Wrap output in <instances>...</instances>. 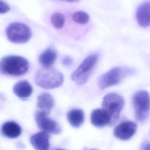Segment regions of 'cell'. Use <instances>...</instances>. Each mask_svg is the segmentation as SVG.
I'll return each mask as SVG.
<instances>
[{
	"mask_svg": "<svg viewBox=\"0 0 150 150\" xmlns=\"http://www.w3.org/2000/svg\"><path fill=\"white\" fill-rule=\"evenodd\" d=\"M37 107L40 110L50 112V110L54 106V100L53 96L48 93H43L38 97Z\"/></svg>",
	"mask_w": 150,
	"mask_h": 150,
	"instance_id": "cell-16",
	"label": "cell"
},
{
	"mask_svg": "<svg viewBox=\"0 0 150 150\" xmlns=\"http://www.w3.org/2000/svg\"><path fill=\"white\" fill-rule=\"evenodd\" d=\"M92 124L96 127H104L111 124V118L109 114L103 108L94 110L90 115Z\"/></svg>",
	"mask_w": 150,
	"mask_h": 150,
	"instance_id": "cell-11",
	"label": "cell"
},
{
	"mask_svg": "<svg viewBox=\"0 0 150 150\" xmlns=\"http://www.w3.org/2000/svg\"><path fill=\"white\" fill-rule=\"evenodd\" d=\"M56 150H64V149H56Z\"/></svg>",
	"mask_w": 150,
	"mask_h": 150,
	"instance_id": "cell-24",
	"label": "cell"
},
{
	"mask_svg": "<svg viewBox=\"0 0 150 150\" xmlns=\"http://www.w3.org/2000/svg\"><path fill=\"white\" fill-rule=\"evenodd\" d=\"M1 134L9 138L18 137L22 132V129L19 124L14 121H7L1 127Z\"/></svg>",
	"mask_w": 150,
	"mask_h": 150,
	"instance_id": "cell-13",
	"label": "cell"
},
{
	"mask_svg": "<svg viewBox=\"0 0 150 150\" xmlns=\"http://www.w3.org/2000/svg\"><path fill=\"white\" fill-rule=\"evenodd\" d=\"M50 112L45 110L36 111L35 119L38 127L43 132L59 134L62 129L59 125L55 121L48 117Z\"/></svg>",
	"mask_w": 150,
	"mask_h": 150,
	"instance_id": "cell-8",
	"label": "cell"
},
{
	"mask_svg": "<svg viewBox=\"0 0 150 150\" xmlns=\"http://www.w3.org/2000/svg\"><path fill=\"white\" fill-rule=\"evenodd\" d=\"M67 118L72 127L79 128L84 121V113L80 109H73L67 112Z\"/></svg>",
	"mask_w": 150,
	"mask_h": 150,
	"instance_id": "cell-17",
	"label": "cell"
},
{
	"mask_svg": "<svg viewBox=\"0 0 150 150\" xmlns=\"http://www.w3.org/2000/svg\"><path fill=\"white\" fill-rule=\"evenodd\" d=\"M8 39L16 44L27 42L32 36V30L29 26L22 22L10 23L6 29Z\"/></svg>",
	"mask_w": 150,
	"mask_h": 150,
	"instance_id": "cell-7",
	"label": "cell"
},
{
	"mask_svg": "<svg viewBox=\"0 0 150 150\" xmlns=\"http://www.w3.org/2000/svg\"><path fill=\"white\" fill-rule=\"evenodd\" d=\"M72 19L73 21L79 24H86L90 19V16L86 12L84 11H77L74 12L72 16Z\"/></svg>",
	"mask_w": 150,
	"mask_h": 150,
	"instance_id": "cell-19",
	"label": "cell"
},
{
	"mask_svg": "<svg viewBox=\"0 0 150 150\" xmlns=\"http://www.w3.org/2000/svg\"><path fill=\"white\" fill-rule=\"evenodd\" d=\"M90 150H96V149H90Z\"/></svg>",
	"mask_w": 150,
	"mask_h": 150,
	"instance_id": "cell-25",
	"label": "cell"
},
{
	"mask_svg": "<svg viewBox=\"0 0 150 150\" xmlns=\"http://www.w3.org/2000/svg\"><path fill=\"white\" fill-rule=\"evenodd\" d=\"M124 104L125 101L123 97L117 93H108L104 97L102 108L109 114L111 118L110 125H112L118 120Z\"/></svg>",
	"mask_w": 150,
	"mask_h": 150,
	"instance_id": "cell-6",
	"label": "cell"
},
{
	"mask_svg": "<svg viewBox=\"0 0 150 150\" xmlns=\"http://www.w3.org/2000/svg\"><path fill=\"white\" fill-rule=\"evenodd\" d=\"M10 10V6L4 1L0 0V14L5 13Z\"/></svg>",
	"mask_w": 150,
	"mask_h": 150,
	"instance_id": "cell-20",
	"label": "cell"
},
{
	"mask_svg": "<svg viewBox=\"0 0 150 150\" xmlns=\"http://www.w3.org/2000/svg\"><path fill=\"white\" fill-rule=\"evenodd\" d=\"M57 59L56 52L52 49L47 48L39 56V63L43 67H51Z\"/></svg>",
	"mask_w": 150,
	"mask_h": 150,
	"instance_id": "cell-15",
	"label": "cell"
},
{
	"mask_svg": "<svg viewBox=\"0 0 150 150\" xmlns=\"http://www.w3.org/2000/svg\"><path fill=\"white\" fill-rule=\"evenodd\" d=\"M29 62L24 57L10 55L3 57L0 61V72L4 74L19 76L29 70Z\"/></svg>",
	"mask_w": 150,
	"mask_h": 150,
	"instance_id": "cell-2",
	"label": "cell"
},
{
	"mask_svg": "<svg viewBox=\"0 0 150 150\" xmlns=\"http://www.w3.org/2000/svg\"><path fill=\"white\" fill-rule=\"evenodd\" d=\"M136 19L141 27L148 28L150 26V1L141 4L138 7Z\"/></svg>",
	"mask_w": 150,
	"mask_h": 150,
	"instance_id": "cell-10",
	"label": "cell"
},
{
	"mask_svg": "<svg viewBox=\"0 0 150 150\" xmlns=\"http://www.w3.org/2000/svg\"><path fill=\"white\" fill-rule=\"evenodd\" d=\"M135 117L138 121L144 122L150 114V96L146 90L136 91L132 97Z\"/></svg>",
	"mask_w": 150,
	"mask_h": 150,
	"instance_id": "cell-5",
	"label": "cell"
},
{
	"mask_svg": "<svg viewBox=\"0 0 150 150\" xmlns=\"http://www.w3.org/2000/svg\"><path fill=\"white\" fill-rule=\"evenodd\" d=\"M65 18L64 15L60 12H55L51 16V22L53 26L58 29L62 28L64 26Z\"/></svg>",
	"mask_w": 150,
	"mask_h": 150,
	"instance_id": "cell-18",
	"label": "cell"
},
{
	"mask_svg": "<svg viewBox=\"0 0 150 150\" xmlns=\"http://www.w3.org/2000/svg\"><path fill=\"white\" fill-rule=\"evenodd\" d=\"M50 135L45 132H39L32 135L30 142L36 150H49Z\"/></svg>",
	"mask_w": 150,
	"mask_h": 150,
	"instance_id": "cell-12",
	"label": "cell"
},
{
	"mask_svg": "<svg viewBox=\"0 0 150 150\" xmlns=\"http://www.w3.org/2000/svg\"><path fill=\"white\" fill-rule=\"evenodd\" d=\"M13 91L19 98L25 99L30 96L33 91V88L28 81L22 80L16 83L13 86Z\"/></svg>",
	"mask_w": 150,
	"mask_h": 150,
	"instance_id": "cell-14",
	"label": "cell"
},
{
	"mask_svg": "<svg viewBox=\"0 0 150 150\" xmlns=\"http://www.w3.org/2000/svg\"><path fill=\"white\" fill-rule=\"evenodd\" d=\"M141 150H150V142H145L142 145Z\"/></svg>",
	"mask_w": 150,
	"mask_h": 150,
	"instance_id": "cell-22",
	"label": "cell"
},
{
	"mask_svg": "<svg viewBox=\"0 0 150 150\" xmlns=\"http://www.w3.org/2000/svg\"><path fill=\"white\" fill-rule=\"evenodd\" d=\"M73 62V61L72 58L69 56H66L62 59V64L66 67H69L71 66Z\"/></svg>",
	"mask_w": 150,
	"mask_h": 150,
	"instance_id": "cell-21",
	"label": "cell"
},
{
	"mask_svg": "<svg viewBox=\"0 0 150 150\" xmlns=\"http://www.w3.org/2000/svg\"><path fill=\"white\" fill-rule=\"evenodd\" d=\"M134 69L124 66H118L111 69L101 75L98 80V85L100 89L103 90L119 84L124 79L133 75Z\"/></svg>",
	"mask_w": 150,
	"mask_h": 150,
	"instance_id": "cell-3",
	"label": "cell"
},
{
	"mask_svg": "<svg viewBox=\"0 0 150 150\" xmlns=\"http://www.w3.org/2000/svg\"><path fill=\"white\" fill-rule=\"evenodd\" d=\"M137 125L131 121H123L114 129V135L118 139L127 141L136 132Z\"/></svg>",
	"mask_w": 150,
	"mask_h": 150,
	"instance_id": "cell-9",
	"label": "cell"
},
{
	"mask_svg": "<svg viewBox=\"0 0 150 150\" xmlns=\"http://www.w3.org/2000/svg\"><path fill=\"white\" fill-rule=\"evenodd\" d=\"M98 58V53L90 54L86 57L71 74L72 80L79 85L85 84L94 70Z\"/></svg>",
	"mask_w": 150,
	"mask_h": 150,
	"instance_id": "cell-4",
	"label": "cell"
},
{
	"mask_svg": "<svg viewBox=\"0 0 150 150\" xmlns=\"http://www.w3.org/2000/svg\"><path fill=\"white\" fill-rule=\"evenodd\" d=\"M35 83L45 89H53L61 86L64 81L62 73L58 70L51 67H42L35 74Z\"/></svg>",
	"mask_w": 150,
	"mask_h": 150,
	"instance_id": "cell-1",
	"label": "cell"
},
{
	"mask_svg": "<svg viewBox=\"0 0 150 150\" xmlns=\"http://www.w3.org/2000/svg\"><path fill=\"white\" fill-rule=\"evenodd\" d=\"M62 1H64V2H78L80 0H60Z\"/></svg>",
	"mask_w": 150,
	"mask_h": 150,
	"instance_id": "cell-23",
	"label": "cell"
}]
</instances>
